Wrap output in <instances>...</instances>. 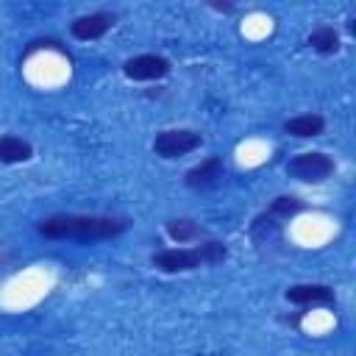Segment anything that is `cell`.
<instances>
[{"mask_svg":"<svg viewBox=\"0 0 356 356\" xmlns=\"http://www.w3.org/2000/svg\"><path fill=\"white\" fill-rule=\"evenodd\" d=\"M125 231L122 220L100 214H56L39 222V234L50 239H111Z\"/></svg>","mask_w":356,"mask_h":356,"instance_id":"cell-1","label":"cell"},{"mask_svg":"<svg viewBox=\"0 0 356 356\" xmlns=\"http://www.w3.org/2000/svg\"><path fill=\"white\" fill-rule=\"evenodd\" d=\"M111 25H114V17L97 11V14L78 17V19L70 25V33H72L75 39H81V42H89V39H100Z\"/></svg>","mask_w":356,"mask_h":356,"instance_id":"cell-6","label":"cell"},{"mask_svg":"<svg viewBox=\"0 0 356 356\" xmlns=\"http://www.w3.org/2000/svg\"><path fill=\"white\" fill-rule=\"evenodd\" d=\"M325 128V120L320 114H303V117H292L284 122V131L298 136V139H309V136H320Z\"/></svg>","mask_w":356,"mask_h":356,"instance_id":"cell-9","label":"cell"},{"mask_svg":"<svg viewBox=\"0 0 356 356\" xmlns=\"http://www.w3.org/2000/svg\"><path fill=\"white\" fill-rule=\"evenodd\" d=\"M309 44H312L317 53H337V50H339V33H337L334 28L323 25V28L312 31V36H309Z\"/></svg>","mask_w":356,"mask_h":356,"instance_id":"cell-11","label":"cell"},{"mask_svg":"<svg viewBox=\"0 0 356 356\" xmlns=\"http://www.w3.org/2000/svg\"><path fill=\"white\" fill-rule=\"evenodd\" d=\"M217 178H222V161H220L217 156H211V159L195 164V167L186 172V184H189V186H209V184H214Z\"/></svg>","mask_w":356,"mask_h":356,"instance_id":"cell-10","label":"cell"},{"mask_svg":"<svg viewBox=\"0 0 356 356\" xmlns=\"http://www.w3.org/2000/svg\"><path fill=\"white\" fill-rule=\"evenodd\" d=\"M334 172V161L320 153V150H309V153H298L295 159L286 161V175L298 178L303 184H320Z\"/></svg>","mask_w":356,"mask_h":356,"instance_id":"cell-3","label":"cell"},{"mask_svg":"<svg viewBox=\"0 0 356 356\" xmlns=\"http://www.w3.org/2000/svg\"><path fill=\"white\" fill-rule=\"evenodd\" d=\"M203 145V136L192 128H170V131H161L156 139H153V150L156 156L161 159H178V156H186L192 150H197Z\"/></svg>","mask_w":356,"mask_h":356,"instance_id":"cell-4","label":"cell"},{"mask_svg":"<svg viewBox=\"0 0 356 356\" xmlns=\"http://www.w3.org/2000/svg\"><path fill=\"white\" fill-rule=\"evenodd\" d=\"M122 72L131 81H159L170 72V61L164 56H156V53H142V56L128 58L122 64Z\"/></svg>","mask_w":356,"mask_h":356,"instance_id":"cell-5","label":"cell"},{"mask_svg":"<svg viewBox=\"0 0 356 356\" xmlns=\"http://www.w3.org/2000/svg\"><path fill=\"white\" fill-rule=\"evenodd\" d=\"M33 156V147L31 142L14 136V134H6L0 136V161L3 164H19V161H28Z\"/></svg>","mask_w":356,"mask_h":356,"instance_id":"cell-8","label":"cell"},{"mask_svg":"<svg viewBox=\"0 0 356 356\" xmlns=\"http://www.w3.org/2000/svg\"><path fill=\"white\" fill-rule=\"evenodd\" d=\"M228 256L222 242H203L197 248H170L153 253V267L161 273H186L197 270L200 264H217Z\"/></svg>","mask_w":356,"mask_h":356,"instance_id":"cell-2","label":"cell"},{"mask_svg":"<svg viewBox=\"0 0 356 356\" xmlns=\"http://www.w3.org/2000/svg\"><path fill=\"white\" fill-rule=\"evenodd\" d=\"M167 234L175 242H189L197 236V225L192 220H172V222H167Z\"/></svg>","mask_w":356,"mask_h":356,"instance_id":"cell-12","label":"cell"},{"mask_svg":"<svg viewBox=\"0 0 356 356\" xmlns=\"http://www.w3.org/2000/svg\"><path fill=\"white\" fill-rule=\"evenodd\" d=\"M286 300L289 303H298V306H306V303H331L334 300V292L325 284H295V286L286 289Z\"/></svg>","mask_w":356,"mask_h":356,"instance_id":"cell-7","label":"cell"},{"mask_svg":"<svg viewBox=\"0 0 356 356\" xmlns=\"http://www.w3.org/2000/svg\"><path fill=\"white\" fill-rule=\"evenodd\" d=\"M270 211L273 214H281V217H289V214H295V211H300V200L298 197H275L273 200V206H270Z\"/></svg>","mask_w":356,"mask_h":356,"instance_id":"cell-13","label":"cell"}]
</instances>
